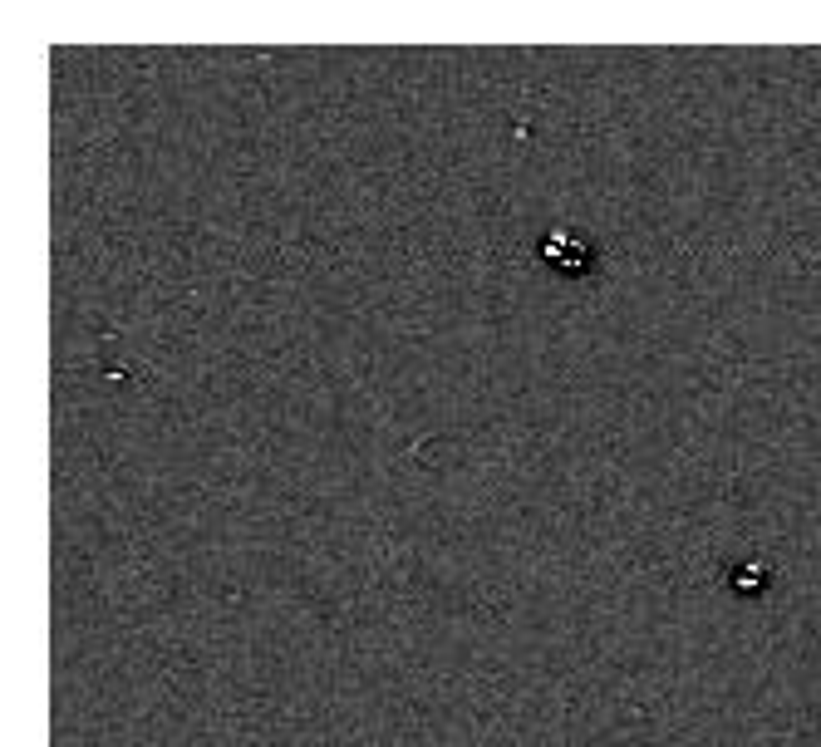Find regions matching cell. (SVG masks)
<instances>
[{"label": "cell", "instance_id": "1", "mask_svg": "<svg viewBox=\"0 0 821 747\" xmlns=\"http://www.w3.org/2000/svg\"><path fill=\"white\" fill-rule=\"evenodd\" d=\"M541 251H546V261H556V266H566V271H581L590 261L586 246H581L576 236H566V231H551V236L541 241Z\"/></svg>", "mask_w": 821, "mask_h": 747}]
</instances>
